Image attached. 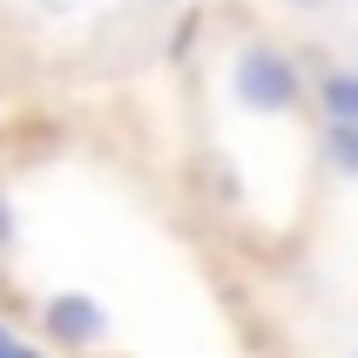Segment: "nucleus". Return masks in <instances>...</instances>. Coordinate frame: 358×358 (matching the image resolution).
I'll use <instances>...</instances> for the list:
<instances>
[{
    "label": "nucleus",
    "mask_w": 358,
    "mask_h": 358,
    "mask_svg": "<svg viewBox=\"0 0 358 358\" xmlns=\"http://www.w3.org/2000/svg\"><path fill=\"white\" fill-rule=\"evenodd\" d=\"M237 95H243V108H257V115H284V108L298 101V68H291L278 48H243L237 55Z\"/></svg>",
    "instance_id": "nucleus-1"
},
{
    "label": "nucleus",
    "mask_w": 358,
    "mask_h": 358,
    "mask_svg": "<svg viewBox=\"0 0 358 358\" xmlns=\"http://www.w3.org/2000/svg\"><path fill=\"white\" fill-rule=\"evenodd\" d=\"M48 324H55L68 345H95L101 338V311L88 298H55V304H48Z\"/></svg>",
    "instance_id": "nucleus-2"
},
{
    "label": "nucleus",
    "mask_w": 358,
    "mask_h": 358,
    "mask_svg": "<svg viewBox=\"0 0 358 358\" xmlns=\"http://www.w3.org/2000/svg\"><path fill=\"white\" fill-rule=\"evenodd\" d=\"M324 156H331V169L358 176V122H338V115H331V129H324Z\"/></svg>",
    "instance_id": "nucleus-3"
},
{
    "label": "nucleus",
    "mask_w": 358,
    "mask_h": 358,
    "mask_svg": "<svg viewBox=\"0 0 358 358\" xmlns=\"http://www.w3.org/2000/svg\"><path fill=\"white\" fill-rule=\"evenodd\" d=\"M324 115L358 122V75H331V81H324Z\"/></svg>",
    "instance_id": "nucleus-4"
},
{
    "label": "nucleus",
    "mask_w": 358,
    "mask_h": 358,
    "mask_svg": "<svg viewBox=\"0 0 358 358\" xmlns=\"http://www.w3.org/2000/svg\"><path fill=\"white\" fill-rule=\"evenodd\" d=\"M0 358H34V352H20V345H0Z\"/></svg>",
    "instance_id": "nucleus-5"
},
{
    "label": "nucleus",
    "mask_w": 358,
    "mask_h": 358,
    "mask_svg": "<svg viewBox=\"0 0 358 358\" xmlns=\"http://www.w3.org/2000/svg\"><path fill=\"white\" fill-rule=\"evenodd\" d=\"M0 243H7V210H0Z\"/></svg>",
    "instance_id": "nucleus-6"
},
{
    "label": "nucleus",
    "mask_w": 358,
    "mask_h": 358,
    "mask_svg": "<svg viewBox=\"0 0 358 358\" xmlns=\"http://www.w3.org/2000/svg\"><path fill=\"white\" fill-rule=\"evenodd\" d=\"M0 345H7V331H0Z\"/></svg>",
    "instance_id": "nucleus-7"
},
{
    "label": "nucleus",
    "mask_w": 358,
    "mask_h": 358,
    "mask_svg": "<svg viewBox=\"0 0 358 358\" xmlns=\"http://www.w3.org/2000/svg\"><path fill=\"white\" fill-rule=\"evenodd\" d=\"M304 7H311V0H304Z\"/></svg>",
    "instance_id": "nucleus-8"
}]
</instances>
